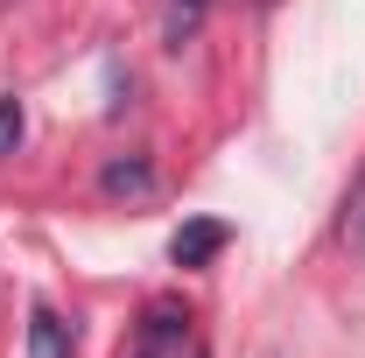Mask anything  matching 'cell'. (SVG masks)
Segmentation results:
<instances>
[{
    "mask_svg": "<svg viewBox=\"0 0 365 358\" xmlns=\"http://www.w3.org/2000/svg\"><path fill=\"white\" fill-rule=\"evenodd\" d=\"M344 239L365 246V169L351 176V190H344Z\"/></svg>",
    "mask_w": 365,
    "mask_h": 358,
    "instance_id": "obj_5",
    "label": "cell"
},
{
    "mask_svg": "<svg viewBox=\"0 0 365 358\" xmlns=\"http://www.w3.org/2000/svg\"><path fill=\"white\" fill-rule=\"evenodd\" d=\"M98 190L106 197H155V162L148 155H113L98 169Z\"/></svg>",
    "mask_w": 365,
    "mask_h": 358,
    "instance_id": "obj_2",
    "label": "cell"
},
{
    "mask_svg": "<svg viewBox=\"0 0 365 358\" xmlns=\"http://www.w3.org/2000/svg\"><path fill=\"white\" fill-rule=\"evenodd\" d=\"M21 134H29L21 98H7V91H0V155H14V148H21Z\"/></svg>",
    "mask_w": 365,
    "mask_h": 358,
    "instance_id": "obj_6",
    "label": "cell"
},
{
    "mask_svg": "<svg viewBox=\"0 0 365 358\" xmlns=\"http://www.w3.org/2000/svg\"><path fill=\"white\" fill-rule=\"evenodd\" d=\"M204 7H211V0H169V43H190V36H197V21H204Z\"/></svg>",
    "mask_w": 365,
    "mask_h": 358,
    "instance_id": "obj_4",
    "label": "cell"
},
{
    "mask_svg": "<svg viewBox=\"0 0 365 358\" xmlns=\"http://www.w3.org/2000/svg\"><path fill=\"white\" fill-rule=\"evenodd\" d=\"M225 239H232L225 218H190L176 239H169V260H176V267H211V260L225 253Z\"/></svg>",
    "mask_w": 365,
    "mask_h": 358,
    "instance_id": "obj_1",
    "label": "cell"
},
{
    "mask_svg": "<svg viewBox=\"0 0 365 358\" xmlns=\"http://www.w3.org/2000/svg\"><path fill=\"white\" fill-rule=\"evenodd\" d=\"M140 358H169V344H148V352H140Z\"/></svg>",
    "mask_w": 365,
    "mask_h": 358,
    "instance_id": "obj_7",
    "label": "cell"
},
{
    "mask_svg": "<svg viewBox=\"0 0 365 358\" xmlns=\"http://www.w3.org/2000/svg\"><path fill=\"white\" fill-rule=\"evenodd\" d=\"M29 358H71V323L49 310V302L29 310Z\"/></svg>",
    "mask_w": 365,
    "mask_h": 358,
    "instance_id": "obj_3",
    "label": "cell"
}]
</instances>
